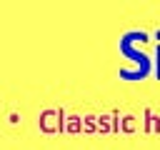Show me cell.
Returning a JSON list of instances; mask_svg holds the SVG:
<instances>
[{
    "instance_id": "cell-3",
    "label": "cell",
    "mask_w": 160,
    "mask_h": 150,
    "mask_svg": "<svg viewBox=\"0 0 160 150\" xmlns=\"http://www.w3.org/2000/svg\"><path fill=\"white\" fill-rule=\"evenodd\" d=\"M158 78H160V45H158Z\"/></svg>"
},
{
    "instance_id": "cell-1",
    "label": "cell",
    "mask_w": 160,
    "mask_h": 150,
    "mask_svg": "<svg viewBox=\"0 0 160 150\" xmlns=\"http://www.w3.org/2000/svg\"><path fill=\"white\" fill-rule=\"evenodd\" d=\"M58 115H60L58 110H45V112L40 115V128H42L45 132H55V130H60L58 125H52V122H50V120H52V118H58Z\"/></svg>"
},
{
    "instance_id": "cell-2",
    "label": "cell",
    "mask_w": 160,
    "mask_h": 150,
    "mask_svg": "<svg viewBox=\"0 0 160 150\" xmlns=\"http://www.w3.org/2000/svg\"><path fill=\"white\" fill-rule=\"evenodd\" d=\"M80 128H82V120H80V118H70V122H68L65 130H72V132H75V130H80Z\"/></svg>"
}]
</instances>
